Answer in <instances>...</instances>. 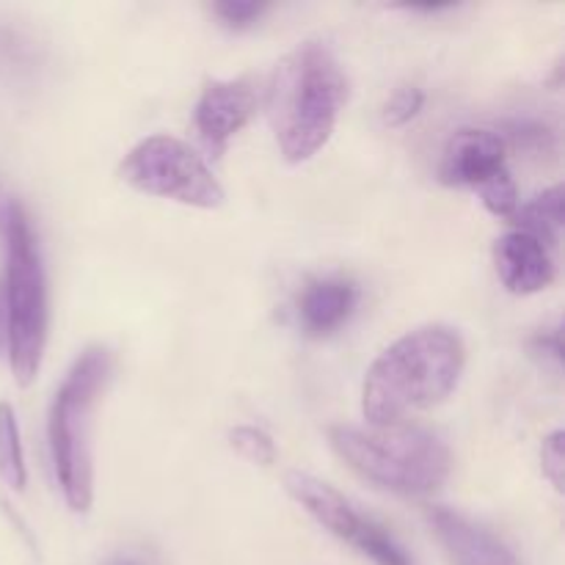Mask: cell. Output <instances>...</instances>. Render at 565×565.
<instances>
[{
	"label": "cell",
	"mask_w": 565,
	"mask_h": 565,
	"mask_svg": "<svg viewBox=\"0 0 565 565\" xmlns=\"http://www.w3.org/2000/svg\"><path fill=\"white\" fill-rule=\"evenodd\" d=\"M467 364V348L447 326H419L379 353L364 373L362 414L370 428L401 425L456 392Z\"/></svg>",
	"instance_id": "6da1fadb"
},
{
	"label": "cell",
	"mask_w": 565,
	"mask_h": 565,
	"mask_svg": "<svg viewBox=\"0 0 565 565\" xmlns=\"http://www.w3.org/2000/svg\"><path fill=\"white\" fill-rule=\"evenodd\" d=\"M348 81L334 50L303 42L276 64L268 86V121L287 163H307L334 136Z\"/></svg>",
	"instance_id": "7a4b0ae2"
},
{
	"label": "cell",
	"mask_w": 565,
	"mask_h": 565,
	"mask_svg": "<svg viewBox=\"0 0 565 565\" xmlns=\"http://www.w3.org/2000/svg\"><path fill=\"white\" fill-rule=\"evenodd\" d=\"M329 441L359 478L397 497L434 494L452 472L450 447L419 425H334Z\"/></svg>",
	"instance_id": "3957f363"
},
{
	"label": "cell",
	"mask_w": 565,
	"mask_h": 565,
	"mask_svg": "<svg viewBox=\"0 0 565 565\" xmlns=\"http://www.w3.org/2000/svg\"><path fill=\"white\" fill-rule=\"evenodd\" d=\"M114 373L108 348H86L58 386L47 417L53 472L72 513H86L94 502L92 425L99 395Z\"/></svg>",
	"instance_id": "277c9868"
},
{
	"label": "cell",
	"mask_w": 565,
	"mask_h": 565,
	"mask_svg": "<svg viewBox=\"0 0 565 565\" xmlns=\"http://www.w3.org/2000/svg\"><path fill=\"white\" fill-rule=\"evenodd\" d=\"M0 235L6 241L3 303L11 373L17 384L31 386L42 370L44 345H47V276H44L33 226L17 199H9L6 204Z\"/></svg>",
	"instance_id": "5b68a950"
},
{
	"label": "cell",
	"mask_w": 565,
	"mask_h": 565,
	"mask_svg": "<svg viewBox=\"0 0 565 565\" xmlns=\"http://www.w3.org/2000/svg\"><path fill=\"white\" fill-rule=\"evenodd\" d=\"M119 180L147 196L171 199L196 210H218L226 191L202 154L182 138L149 136L138 141L119 163Z\"/></svg>",
	"instance_id": "8992f818"
},
{
	"label": "cell",
	"mask_w": 565,
	"mask_h": 565,
	"mask_svg": "<svg viewBox=\"0 0 565 565\" xmlns=\"http://www.w3.org/2000/svg\"><path fill=\"white\" fill-rule=\"evenodd\" d=\"M428 527L445 550L450 565H522L516 552L500 535L452 508H430Z\"/></svg>",
	"instance_id": "52a82bcc"
},
{
	"label": "cell",
	"mask_w": 565,
	"mask_h": 565,
	"mask_svg": "<svg viewBox=\"0 0 565 565\" xmlns=\"http://www.w3.org/2000/svg\"><path fill=\"white\" fill-rule=\"evenodd\" d=\"M257 110V94L246 81H215L196 103V130L204 147L218 158L226 143L248 125Z\"/></svg>",
	"instance_id": "ba28073f"
},
{
	"label": "cell",
	"mask_w": 565,
	"mask_h": 565,
	"mask_svg": "<svg viewBox=\"0 0 565 565\" xmlns=\"http://www.w3.org/2000/svg\"><path fill=\"white\" fill-rule=\"evenodd\" d=\"M508 143L500 132L491 130H458L447 141L445 154H441L439 177L445 185L456 188H480L505 171Z\"/></svg>",
	"instance_id": "9c48e42d"
},
{
	"label": "cell",
	"mask_w": 565,
	"mask_h": 565,
	"mask_svg": "<svg viewBox=\"0 0 565 565\" xmlns=\"http://www.w3.org/2000/svg\"><path fill=\"white\" fill-rule=\"evenodd\" d=\"M285 489L315 522L323 530H329L334 539L353 544V539L359 535V530L364 527L367 516L356 511L351 502L345 500V494L334 489L326 480L315 478V475L301 472V469H290L285 472Z\"/></svg>",
	"instance_id": "30bf717a"
},
{
	"label": "cell",
	"mask_w": 565,
	"mask_h": 565,
	"mask_svg": "<svg viewBox=\"0 0 565 565\" xmlns=\"http://www.w3.org/2000/svg\"><path fill=\"white\" fill-rule=\"evenodd\" d=\"M494 263L500 281L516 296H533L546 290L555 279V263L550 248L533 235L513 230L494 246Z\"/></svg>",
	"instance_id": "8fae6325"
},
{
	"label": "cell",
	"mask_w": 565,
	"mask_h": 565,
	"mask_svg": "<svg viewBox=\"0 0 565 565\" xmlns=\"http://www.w3.org/2000/svg\"><path fill=\"white\" fill-rule=\"evenodd\" d=\"M359 307V287L342 276H326L303 287L298 320L309 337H329L351 320Z\"/></svg>",
	"instance_id": "7c38bea8"
},
{
	"label": "cell",
	"mask_w": 565,
	"mask_h": 565,
	"mask_svg": "<svg viewBox=\"0 0 565 565\" xmlns=\"http://www.w3.org/2000/svg\"><path fill=\"white\" fill-rule=\"evenodd\" d=\"M513 224L524 235H533L535 241L544 243L546 248L557 246L563 232V185L550 188L539 193L533 202L524 204L522 210L513 213Z\"/></svg>",
	"instance_id": "4fadbf2b"
},
{
	"label": "cell",
	"mask_w": 565,
	"mask_h": 565,
	"mask_svg": "<svg viewBox=\"0 0 565 565\" xmlns=\"http://www.w3.org/2000/svg\"><path fill=\"white\" fill-rule=\"evenodd\" d=\"M0 480L11 491H22L28 483L25 452H22L20 423L11 403H0Z\"/></svg>",
	"instance_id": "5bb4252c"
},
{
	"label": "cell",
	"mask_w": 565,
	"mask_h": 565,
	"mask_svg": "<svg viewBox=\"0 0 565 565\" xmlns=\"http://www.w3.org/2000/svg\"><path fill=\"white\" fill-rule=\"evenodd\" d=\"M351 546L373 565H414L408 552L397 544L395 535L386 527H381L379 522H373L370 516Z\"/></svg>",
	"instance_id": "9a60e30c"
},
{
	"label": "cell",
	"mask_w": 565,
	"mask_h": 565,
	"mask_svg": "<svg viewBox=\"0 0 565 565\" xmlns=\"http://www.w3.org/2000/svg\"><path fill=\"white\" fill-rule=\"evenodd\" d=\"M230 445L232 450L241 458H246L248 463H257V467H270L276 463V445L270 439V434H265L257 425H237L230 430Z\"/></svg>",
	"instance_id": "2e32d148"
},
{
	"label": "cell",
	"mask_w": 565,
	"mask_h": 565,
	"mask_svg": "<svg viewBox=\"0 0 565 565\" xmlns=\"http://www.w3.org/2000/svg\"><path fill=\"white\" fill-rule=\"evenodd\" d=\"M480 199H483L486 210L497 218H513V213L519 210V193H516V182L511 180V174L500 171L497 177H491L489 182L478 188Z\"/></svg>",
	"instance_id": "e0dca14e"
},
{
	"label": "cell",
	"mask_w": 565,
	"mask_h": 565,
	"mask_svg": "<svg viewBox=\"0 0 565 565\" xmlns=\"http://www.w3.org/2000/svg\"><path fill=\"white\" fill-rule=\"evenodd\" d=\"M425 105V92L414 83H403L392 92V97L386 99L384 110H381V119L386 127H406L414 116L423 110Z\"/></svg>",
	"instance_id": "ac0fdd59"
},
{
	"label": "cell",
	"mask_w": 565,
	"mask_h": 565,
	"mask_svg": "<svg viewBox=\"0 0 565 565\" xmlns=\"http://www.w3.org/2000/svg\"><path fill=\"white\" fill-rule=\"evenodd\" d=\"M213 11L224 25L243 31V28L254 25V22L268 11V3H254V0H221V3L213 6Z\"/></svg>",
	"instance_id": "d6986e66"
},
{
	"label": "cell",
	"mask_w": 565,
	"mask_h": 565,
	"mask_svg": "<svg viewBox=\"0 0 565 565\" xmlns=\"http://www.w3.org/2000/svg\"><path fill=\"white\" fill-rule=\"evenodd\" d=\"M563 430H555L544 439L541 445V469H544V478L555 486L557 491H563Z\"/></svg>",
	"instance_id": "ffe728a7"
},
{
	"label": "cell",
	"mask_w": 565,
	"mask_h": 565,
	"mask_svg": "<svg viewBox=\"0 0 565 565\" xmlns=\"http://www.w3.org/2000/svg\"><path fill=\"white\" fill-rule=\"evenodd\" d=\"M533 351L541 353V356H550L552 362L561 364L563 359V345H561V329H555L552 334H541L533 340Z\"/></svg>",
	"instance_id": "44dd1931"
},
{
	"label": "cell",
	"mask_w": 565,
	"mask_h": 565,
	"mask_svg": "<svg viewBox=\"0 0 565 565\" xmlns=\"http://www.w3.org/2000/svg\"><path fill=\"white\" fill-rule=\"evenodd\" d=\"M6 345V303H3V287H0V351Z\"/></svg>",
	"instance_id": "7402d4cb"
},
{
	"label": "cell",
	"mask_w": 565,
	"mask_h": 565,
	"mask_svg": "<svg viewBox=\"0 0 565 565\" xmlns=\"http://www.w3.org/2000/svg\"><path fill=\"white\" fill-rule=\"evenodd\" d=\"M110 565H132V563L130 561H114Z\"/></svg>",
	"instance_id": "603a6c76"
}]
</instances>
